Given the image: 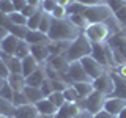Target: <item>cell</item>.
Wrapping results in <instances>:
<instances>
[{
    "label": "cell",
    "instance_id": "obj_1",
    "mask_svg": "<svg viewBox=\"0 0 126 118\" xmlns=\"http://www.w3.org/2000/svg\"><path fill=\"white\" fill-rule=\"evenodd\" d=\"M82 31L76 25L69 22L68 17L65 19H52V25L47 33L50 43H73Z\"/></svg>",
    "mask_w": 126,
    "mask_h": 118
},
{
    "label": "cell",
    "instance_id": "obj_2",
    "mask_svg": "<svg viewBox=\"0 0 126 118\" xmlns=\"http://www.w3.org/2000/svg\"><path fill=\"white\" fill-rule=\"evenodd\" d=\"M92 55V41L87 38V35L82 31L79 36L69 44L68 50H66L65 57L69 63L71 61H80L84 57Z\"/></svg>",
    "mask_w": 126,
    "mask_h": 118
},
{
    "label": "cell",
    "instance_id": "obj_3",
    "mask_svg": "<svg viewBox=\"0 0 126 118\" xmlns=\"http://www.w3.org/2000/svg\"><path fill=\"white\" fill-rule=\"evenodd\" d=\"M107 44L113 54L115 66H125L126 65V29L113 33L107 39Z\"/></svg>",
    "mask_w": 126,
    "mask_h": 118
},
{
    "label": "cell",
    "instance_id": "obj_4",
    "mask_svg": "<svg viewBox=\"0 0 126 118\" xmlns=\"http://www.w3.org/2000/svg\"><path fill=\"white\" fill-rule=\"evenodd\" d=\"M84 17L88 21V24H107L115 16L106 3H99V5L87 6L84 11Z\"/></svg>",
    "mask_w": 126,
    "mask_h": 118
},
{
    "label": "cell",
    "instance_id": "obj_5",
    "mask_svg": "<svg viewBox=\"0 0 126 118\" xmlns=\"http://www.w3.org/2000/svg\"><path fill=\"white\" fill-rule=\"evenodd\" d=\"M84 33L92 43H104L112 36V31L106 24H88Z\"/></svg>",
    "mask_w": 126,
    "mask_h": 118
},
{
    "label": "cell",
    "instance_id": "obj_6",
    "mask_svg": "<svg viewBox=\"0 0 126 118\" xmlns=\"http://www.w3.org/2000/svg\"><path fill=\"white\" fill-rule=\"evenodd\" d=\"M107 99L106 94H102L99 91H93L88 98L84 99V110H88L90 113H98L104 109V102Z\"/></svg>",
    "mask_w": 126,
    "mask_h": 118
},
{
    "label": "cell",
    "instance_id": "obj_7",
    "mask_svg": "<svg viewBox=\"0 0 126 118\" xmlns=\"http://www.w3.org/2000/svg\"><path fill=\"white\" fill-rule=\"evenodd\" d=\"M92 85L94 91H99L102 94H106V96H110L113 91V80H112L110 73H107V71H104L99 77L92 80Z\"/></svg>",
    "mask_w": 126,
    "mask_h": 118
},
{
    "label": "cell",
    "instance_id": "obj_8",
    "mask_svg": "<svg viewBox=\"0 0 126 118\" xmlns=\"http://www.w3.org/2000/svg\"><path fill=\"white\" fill-rule=\"evenodd\" d=\"M66 76L73 84H76V82H92V79L85 73L80 61H71L68 66V71H66Z\"/></svg>",
    "mask_w": 126,
    "mask_h": 118
},
{
    "label": "cell",
    "instance_id": "obj_9",
    "mask_svg": "<svg viewBox=\"0 0 126 118\" xmlns=\"http://www.w3.org/2000/svg\"><path fill=\"white\" fill-rule=\"evenodd\" d=\"M80 65L84 66L85 73L88 74V77L92 79V80H94L96 77H99L101 74L106 71L104 66H102L99 61L94 60L92 55H88V57H84V58H82V60H80Z\"/></svg>",
    "mask_w": 126,
    "mask_h": 118
},
{
    "label": "cell",
    "instance_id": "obj_10",
    "mask_svg": "<svg viewBox=\"0 0 126 118\" xmlns=\"http://www.w3.org/2000/svg\"><path fill=\"white\" fill-rule=\"evenodd\" d=\"M126 107V99H121V98H115V96H107V99L104 102V110L109 112L110 115L118 117L121 113V110Z\"/></svg>",
    "mask_w": 126,
    "mask_h": 118
},
{
    "label": "cell",
    "instance_id": "obj_11",
    "mask_svg": "<svg viewBox=\"0 0 126 118\" xmlns=\"http://www.w3.org/2000/svg\"><path fill=\"white\" fill-rule=\"evenodd\" d=\"M110 76H112V80H113V91L110 96L126 99V77H123L118 73H110Z\"/></svg>",
    "mask_w": 126,
    "mask_h": 118
},
{
    "label": "cell",
    "instance_id": "obj_12",
    "mask_svg": "<svg viewBox=\"0 0 126 118\" xmlns=\"http://www.w3.org/2000/svg\"><path fill=\"white\" fill-rule=\"evenodd\" d=\"M0 58L6 63V68L10 69V74H22V60L16 55H10L0 50Z\"/></svg>",
    "mask_w": 126,
    "mask_h": 118
},
{
    "label": "cell",
    "instance_id": "obj_13",
    "mask_svg": "<svg viewBox=\"0 0 126 118\" xmlns=\"http://www.w3.org/2000/svg\"><path fill=\"white\" fill-rule=\"evenodd\" d=\"M19 43H21V39L17 36H14V35L8 33L5 38L0 41V50L5 54H10V55H14L16 50H17V46Z\"/></svg>",
    "mask_w": 126,
    "mask_h": 118
},
{
    "label": "cell",
    "instance_id": "obj_14",
    "mask_svg": "<svg viewBox=\"0 0 126 118\" xmlns=\"http://www.w3.org/2000/svg\"><path fill=\"white\" fill-rule=\"evenodd\" d=\"M30 55L35 58L38 63L46 61L47 58H50V47L49 44H36V46H30Z\"/></svg>",
    "mask_w": 126,
    "mask_h": 118
},
{
    "label": "cell",
    "instance_id": "obj_15",
    "mask_svg": "<svg viewBox=\"0 0 126 118\" xmlns=\"http://www.w3.org/2000/svg\"><path fill=\"white\" fill-rule=\"evenodd\" d=\"M25 41L29 43L30 46H36V44H50V39L46 33L39 30H29L25 36Z\"/></svg>",
    "mask_w": 126,
    "mask_h": 118
},
{
    "label": "cell",
    "instance_id": "obj_16",
    "mask_svg": "<svg viewBox=\"0 0 126 118\" xmlns=\"http://www.w3.org/2000/svg\"><path fill=\"white\" fill-rule=\"evenodd\" d=\"M39 115L38 109L35 104H27V105H21L16 107L13 118H36Z\"/></svg>",
    "mask_w": 126,
    "mask_h": 118
},
{
    "label": "cell",
    "instance_id": "obj_17",
    "mask_svg": "<svg viewBox=\"0 0 126 118\" xmlns=\"http://www.w3.org/2000/svg\"><path fill=\"white\" fill-rule=\"evenodd\" d=\"M46 69L43 68H38L35 73H32L30 76L25 77V82H27V87H35V88H41L43 82L46 80Z\"/></svg>",
    "mask_w": 126,
    "mask_h": 118
},
{
    "label": "cell",
    "instance_id": "obj_18",
    "mask_svg": "<svg viewBox=\"0 0 126 118\" xmlns=\"http://www.w3.org/2000/svg\"><path fill=\"white\" fill-rule=\"evenodd\" d=\"M79 112H80V107H79L77 104L66 102L63 107H60L57 110V113L54 115V118H74Z\"/></svg>",
    "mask_w": 126,
    "mask_h": 118
},
{
    "label": "cell",
    "instance_id": "obj_19",
    "mask_svg": "<svg viewBox=\"0 0 126 118\" xmlns=\"http://www.w3.org/2000/svg\"><path fill=\"white\" fill-rule=\"evenodd\" d=\"M8 85L14 90V93H21L24 91V88L27 87V82H25V76L24 74H10L6 79Z\"/></svg>",
    "mask_w": 126,
    "mask_h": 118
},
{
    "label": "cell",
    "instance_id": "obj_20",
    "mask_svg": "<svg viewBox=\"0 0 126 118\" xmlns=\"http://www.w3.org/2000/svg\"><path fill=\"white\" fill-rule=\"evenodd\" d=\"M36 109H38V112H39V115H46V117H54L55 113H57V107L50 102L47 98H44V99H41L39 102H36Z\"/></svg>",
    "mask_w": 126,
    "mask_h": 118
},
{
    "label": "cell",
    "instance_id": "obj_21",
    "mask_svg": "<svg viewBox=\"0 0 126 118\" xmlns=\"http://www.w3.org/2000/svg\"><path fill=\"white\" fill-rule=\"evenodd\" d=\"M73 87L79 94V99H85L94 91L92 82H76V84H73Z\"/></svg>",
    "mask_w": 126,
    "mask_h": 118
},
{
    "label": "cell",
    "instance_id": "obj_22",
    "mask_svg": "<svg viewBox=\"0 0 126 118\" xmlns=\"http://www.w3.org/2000/svg\"><path fill=\"white\" fill-rule=\"evenodd\" d=\"M24 93H25L27 99H29L30 104H36L41 99H44V93L41 91V88H35V87H25L24 88Z\"/></svg>",
    "mask_w": 126,
    "mask_h": 118
},
{
    "label": "cell",
    "instance_id": "obj_23",
    "mask_svg": "<svg viewBox=\"0 0 126 118\" xmlns=\"http://www.w3.org/2000/svg\"><path fill=\"white\" fill-rule=\"evenodd\" d=\"M39 68V63L35 60L32 55H27L25 58H22V74L24 76H30L32 73H35Z\"/></svg>",
    "mask_w": 126,
    "mask_h": 118
},
{
    "label": "cell",
    "instance_id": "obj_24",
    "mask_svg": "<svg viewBox=\"0 0 126 118\" xmlns=\"http://www.w3.org/2000/svg\"><path fill=\"white\" fill-rule=\"evenodd\" d=\"M68 19H69V22L73 24V25H76L80 31H84L87 27H88V21L84 17V14H71V16H68Z\"/></svg>",
    "mask_w": 126,
    "mask_h": 118
},
{
    "label": "cell",
    "instance_id": "obj_25",
    "mask_svg": "<svg viewBox=\"0 0 126 118\" xmlns=\"http://www.w3.org/2000/svg\"><path fill=\"white\" fill-rule=\"evenodd\" d=\"M14 110H16V107L13 105V102L5 101L0 98V117H13Z\"/></svg>",
    "mask_w": 126,
    "mask_h": 118
},
{
    "label": "cell",
    "instance_id": "obj_26",
    "mask_svg": "<svg viewBox=\"0 0 126 118\" xmlns=\"http://www.w3.org/2000/svg\"><path fill=\"white\" fill-rule=\"evenodd\" d=\"M52 14L50 13H43V17H41V22H39V27H38V30L39 31H43V33H49V30H50V25H52Z\"/></svg>",
    "mask_w": 126,
    "mask_h": 118
},
{
    "label": "cell",
    "instance_id": "obj_27",
    "mask_svg": "<svg viewBox=\"0 0 126 118\" xmlns=\"http://www.w3.org/2000/svg\"><path fill=\"white\" fill-rule=\"evenodd\" d=\"M47 99L52 102L57 109H60V107H63V105L66 104L65 96H63V91H54V93H50L49 96H47Z\"/></svg>",
    "mask_w": 126,
    "mask_h": 118
},
{
    "label": "cell",
    "instance_id": "obj_28",
    "mask_svg": "<svg viewBox=\"0 0 126 118\" xmlns=\"http://www.w3.org/2000/svg\"><path fill=\"white\" fill-rule=\"evenodd\" d=\"M8 31H10L11 35H14V36H17L19 39H25L27 33H29V27H25V25H14L13 24Z\"/></svg>",
    "mask_w": 126,
    "mask_h": 118
},
{
    "label": "cell",
    "instance_id": "obj_29",
    "mask_svg": "<svg viewBox=\"0 0 126 118\" xmlns=\"http://www.w3.org/2000/svg\"><path fill=\"white\" fill-rule=\"evenodd\" d=\"M16 57L17 58H25L27 55H30V44L25 41V39H21V43H19V46H17V50H16Z\"/></svg>",
    "mask_w": 126,
    "mask_h": 118
},
{
    "label": "cell",
    "instance_id": "obj_30",
    "mask_svg": "<svg viewBox=\"0 0 126 118\" xmlns=\"http://www.w3.org/2000/svg\"><path fill=\"white\" fill-rule=\"evenodd\" d=\"M63 96H65V101L71 102V104H76L77 99H79V94H77L76 90H74V87H66V88L63 90Z\"/></svg>",
    "mask_w": 126,
    "mask_h": 118
},
{
    "label": "cell",
    "instance_id": "obj_31",
    "mask_svg": "<svg viewBox=\"0 0 126 118\" xmlns=\"http://www.w3.org/2000/svg\"><path fill=\"white\" fill-rule=\"evenodd\" d=\"M10 21L14 24V25H25L27 27V22H29V19L24 16L21 11H14V13L10 14Z\"/></svg>",
    "mask_w": 126,
    "mask_h": 118
},
{
    "label": "cell",
    "instance_id": "obj_32",
    "mask_svg": "<svg viewBox=\"0 0 126 118\" xmlns=\"http://www.w3.org/2000/svg\"><path fill=\"white\" fill-rule=\"evenodd\" d=\"M43 8L38 11L35 16H32V17L29 19V22H27V27H29V30H38V27H39V22H41V17H43Z\"/></svg>",
    "mask_w": 126,
    "mask_h": 118
},
{
    "label": "cell",
    "instance_id": "obj_33",
    "mask_svg": "<svg viewBox=\"0 0 126 118\" xmlns=\"http://www.w3.org/2000/svg\"><path fill=\"white\" fill-rule=\"evenodd\" d=\"M85 8H87V6L82 5V3L73 2L69 6H66V13H68V16H71V14H84Z\"/></svg>",
    "mask_w": 126,
    "mask_h": 118
},
{
    "label": "cell",
    "instance_id": "obj_34",
    "mask_svg": "<svg viewBox=\"0 0 126 118\" xmlns=\"http://www.w3.org/2000/svg\"><path fill=\"white\" fill-rule=\"evenodd\" d=\"M0 98H2V99H5V101L13 102V98H14V90L11 88L10 85H8V82H6L5 85H3V88L0 90Z\"/></svg>",
    "mask_w": 126,
    "mask_h": 118
},
{
    "label": "cell",
    "instance_id": "obj_35",
    "mask_svg": "<svg viewBox=\"0 0 126 118\" xmlns=\"http://www.w3.org/2000/svg\"><path fill=\"white\" fill-rule=\"evenodd\" d=\"M104 3L112 10V13L115 14L118 10H121V8L126 5V0H104Z\"/></svg>",
    "mask_w": 126,
    "mask_h": 118
},
{
    "label": "cell",
    "instance_id": "obj_36",
    "mask_svg": "<svg viewBox=\"0 0 126 118\" xmlns=\"http://www.w3.org/2000/svg\"><path fill=\"white\" fill-rule=\"evenodd\" d=\"M30 104L29 99H27L25 93L21 91V93H14V98H13V105L14 107H21V105H27Z\"/></svg>",
    "mask_w": 126,
    "mask_h": 118
},
{
    "label": "cell",
    "instance_id": "obj_37",
    "mask_svg": "<svg viewBox=\"0 0 126 118\" xmlns=\"http://www.w3.org/2000/svg\"><path fill=\"white\" fill-rule=\"evenodd\" d=\"M0 13L8 14V16H10L11 13H14L13 2H11V0H2V2H0Z\"/></svg>",
    "mask_w": 126,
    "mask_h": 118
},
{
    "label": "cell",
    "instance_id": "obj_38",
    "mask_svg": "<svg viewBox=\"0 0 126 118\" xmlns=\"http://www.w3.org/2000/svg\"><path fill=\"white\" fill-rule=\"evenodd\" d=\"M52 17L54 19H65V17H68V13H66V8L65 6H60V5H57L54 8V11L52 13Z\"/></svg>",
    "mask_w": 126,
    "mask_h": 118
},
{
    "label": "cell",
    "instance_id": "obj_39",
    "mask_svg": "<svg viewBox=\"0 0 126 118\" xmlns=\"http://www.w3.org/2000/svg\"><path fill=\"white\" fill-rule=\"evenodd\" d=\"M113 16H115L117 22L120 24V27H125V29H126V5L121 8V10H118Z\"/></svg>",
    "mask_w": 126,
    "mask_h": 118
},
{
    "label": "cell",
    "instance_id": "obj_40",
    "mask_svg": "<svg viewBox=\"0 0 126 118\" xmlns=\"http://www.w3.org/2000/svg\"><path fill=\"white\" fill-rule=\"evenodd\" d=\"M41 91L44 93V96L47 98L50 93H54V87H52V80L50 79H46L44 82H43V85H41Z\"/></svg>",
    "mask_w": 126,
    "mask_h": 118
},
{
    "label": "cell",
    "instance_id": "obj_41",
    "mask_svg": "<svg viewBox=\"0 0 126 118\" xmlns=\"http://www.w3.org/2000/svg\"><path fill=\"white\" fill-rule=\"evenodd\" d=\"M57 6V0H43V11H46V13H52L54 8Z\"/></svg>",
    "mask_w": 126,
    "mask_h": 118
},
{
    "label": "cell",
    "instance_id": "obj_42",
    "mask_svg": "<svg viewBox=\"0 0 126 118\" xmlns=\"http://www.w3.org/2000/svg\"><path fill=\"white\" fill-rule=\"evenodd\" d=\"M39 10H41V8H35V6H32V5H27V6L22 10V14L25 16L27 19H30L32 16H35V14H36Z\"/></svg>",
    "mask_w": 126,
    "mask_h": 118
},
{
    "label": "cell",
    "instance_id": "obj_43",
    "mask_svg": "<svg viewBox=\"0 0 126 118\" xmlns=\"http://www.w3.org/2000/svg\"><path fill=\"white\" fill-rule=\"evenodd\" d=\"M11 25H13V22L10 21V16L0 13V27H3V29L10 30V27H11Z\"/></svg>",
    "mask_w": 126,
    "mask_h": 118
},
{
    "label": "cell",
    "instance_id": "obj_44",
    "mask_svg": "<svg viewBox=\"0 0 126 118\" xmlns=\"http://www.w3.org/2000/svg\"><path fill=\"white\" fill-rule=\"evenodd\" d=\"M8 76H10V69L6 68V63L0 58V77L3 79H8Z\"/></svg>",
    "mask_w": 126,
    "mask_h": 118
},
{
    "label": "cell",
    "instance_id": "obj_45",
    "mask_svg": "<svg viewBox=\"0 0 126 118\" xmlns=\"http://www.w3.org/2000/svg\"><path fill=\"white\" fill-rule=\"evenodd\" d=\"M11 2L14 5V11H21L22 13V10L27 6V0H11Z\"/></svg>",
    "mask_w": 126,
    "mask_h": 118
},
{
    "label": "cell",
    "instance_id": "obj_46",
    "mask_svg": "<svg viewBox=\"0 0 126 118\" xmlns=\"http://www.w3.org/2000/svg\"><path fill=\"white\" fill-rule=\"evenodd\" d=\"M76 2L82 3L85 6H92V5H99V3H104V0H76Z\"/></svg>",
    "mask_w": 126,
    "mask_h": 118
},
{
    "label": "cell",
    "instance_id": "obj_47",
    "mask_svg": "<svg viewBox=\"0 0 126 118\" xmlns=\"http://www.w3.org/2000/svg\"><path fill=\"white\" fill-rule=\"evenodd\" d=\"M93 118H115V117H113V115H110V113H109V112H106V110H104V109H102V110H101V112H98V113H94V115H93Z\"/></svg>",
    "mask_w": 126,
    "mask_h": 118
},
{
    "label": "cell",
    "instance_id": "obj_48",
    "mask_svg": "<svg viewBox=\"0 0 126 118\" xmlns=\"http://www.w3.org/2000/svg\"><path fill=\"white\" fill-rule=\"evenodd\" d=\"M74 118H93V113H90L88 110H80Z\"/></svg>",
    "mask_w": 126,
    "mask_h": 118
},
{
    "label": "cell",
    "instance_id": "obj_49",
    "mask_svg": "<svg viewBox=\"0 0 126 118\" xmlns=\"http://www.w3.org/2000/svg\"><path fill=\"white\" fill-rule=\"evenodd\" d=\"M27 5H32V6H35V8H41L43 0H27Z\"/></svg>",
    "mask_w": 126,
    "mask_h": 118
},
{
    "label": "cell",
    "instance_id": "obj_50",
    "mask_svg": "<svg viewBox=\"0 0 126 118\" xmlns=\"http://www.w3.org/2000/svg\"><path fill=\"white\" fill-rule=\"evenodd\" d=\"M71 3H73V2H71V0H57V5H60V6H69L71 5Z\"/></svg>",
    "mask_w": 126,
    "mask_h": 118
},
{
    "label": "cell",
    "instance_id": "obj_51",
    "mask_svg": "<svg viewBox=\"0 0 126 118\" xmlns=\"http://www.w3.org/2000/svg\"><path fill=\"white\" fill-rule=\"evenodd\" d=\"M8 33H10V31H8L6 29H3V27H0V41H2V39L5 38V36H6Z\"/></svg>",
    "mask_w": 126,
    "mask_h": 118
},
{
    "label": "cell",
    "instance_id": "obj_52",
    "mask_svg": "<svg viewBox=\"0 0 126 118\" xmlns=\"http://www.w3.org/2000/svg\"><path fill=\"white\" fill-rule=\"evenodd\" d=\"M118 74H121L123 77H126V65L125 66H118Z\"/></svg>",
    "mask_w": 126,
    "mask_h": 118
},
{
    "label": "cell",
    "instance_id": "obj_53",
    "mask_svg": "<svg viewBox=\"0 0 126 118\" xmlns=\"http://www.w3.org/2000/svg\"><path fill=\"white\" fill-rule=\"evenodd\" d=\"M117 118H126V107H125L123 110H121V113H120V115H118Z\"/></svg>",
    "mask_w": 126,
    "mask_h": 118
},
{
    "label": "cell",
    "instance_id": "obj_54",
    "mask_svg": "<svg viewBox=\"0 0 126 118\" xmlns=\"http://www.w3.org/2000/svg\"><path fill=\"white\" fill-rule=\"evenodd\" d=\"M6 84V79H3V77H0V90L3 88V85Z\"/></svg>",
    "mask_w": 126,
    "mask_h": 118
},
{
    "label": "cell",
    "instance_id": "obj_55",
    "mask_svg": "<svg viewBox=\"0 0 126 118\" xmlns=\"http://www.w3.org/2000/svg\"><path fill=\"white\" fill-rule=\"evenodd\" d=\"M0 118H10V117H0Z\"/></svg>",
    "mask_w": 126,
    "mask_h": 118
},
{
    "label": "cell",
    "instance_id": "obj_56",
    "mask_svg": "<svg viewBox=\"0 0 126 118\" xmlns=\"http://www.w3.org/2000/svg\"><path fill=\"white\" fill-rule=\"evenodd\" d=\"M71 2H76V0H71Z\"/></svg>",
    "mask_w": 126,
    "mask_h": 118
},
{
    "label": "cell",
    "instance_id": "obj_57",
    "mask_svg": "<svg viewBox=\"0 0 126 118\" xmlns=\"http://www.w3.org/2000/svg\"><path fill=\"white\" fill-rule=\"evenodd\" d=\"M10 118H13V117H10Z\"/></svg>",
    "mask_w": 126,
    "mask_h": 118
},
{
    "label": "cell",
    "instance_id": "obj_58",
    "mask_svg": "<svg viewBox=\"0 0 126 118\" xmlns=\"http://www.w3.org/2000/svg\"><path fill=\"white\" fill-rule=\"evenodd\" d=\"M0 2H2V0H0Z\"/></svg>",
    "mask_w": 126,
    "mask_h": 118
}]
</instances>
